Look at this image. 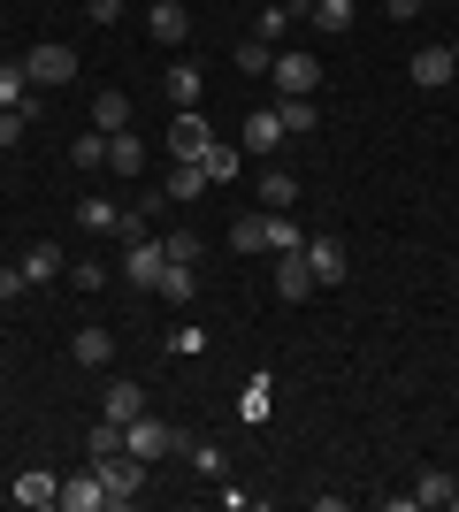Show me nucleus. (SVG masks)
<instances>
[{
	"label": "nucleus",
	"instance_id": "72a5a7b5",
	"mask_svg": "<svg viewBox=\"0 0 459 512\" xmlns=\"http://www.w3.org/2000/svg\"><path fill=\"white\" fill-rule=\"evenodd\" d=\"M23 123H31V100H23V107H0V146H23Z\"/></svg>",
	"mask_w": 459,
	"mask_h": 512
},
{
	"label": "nucleus",
	"instance_id": "a19ab883",
	"mask_svg": "<svg viewBox=\"0 0 459 512\" xmlns=\"http://www.w3.org/2000/svg\"><path fill=\"white\" fill-rule=\"evenodd\" d=\"M452 505H459V490H452Z\"/></svg>",
	"mask_w": 459,
	"mask_h": 512
},
{
	"label": "nucleus",
	"instance_id": "473e14b6",
	"mask_svg": "<svg viewBox=\"0 0 459 512\" xmlns=\"http://www.w3.org/2000/svg\"><path fill=\"white\" fill-rule=\"evenodd\" d=\"M284 130H322V107L314 100H284Z\"/></svg>",
	"mask_w": 459,
	"mask_h": 512
},
{
	"label": "nucleus",
	"instance_id": "f257e3e1",
	"mask_svg": "<svg viewBox=\"0 0 459 512\" xmlns=\"http://www.w3.org/2000/svg\"><path fill=\"white\" fill-rule=\"evenodd\" d=\"M123 451H131V459H169V451H184V428H169V421H153V413H138L131 428H123Z\"/></svg>",
	"mask_w": 459,
	"mask_h": 512
},
{
	"label": "nucleus",
	"instance_id": "39448f33",
	"mask_svg": "<svg viewBox=\"0 0 459 512\" xmlns=\"http://www.w3.org/2000/svg\"><path fill=\"white\" fill-rule=\"evenodd\" d=\"M23 77H31V85H69V77H77V54H69V46H31V54H23Z\"/></svg>",
	"mask_w": 459,
	"mask_h": 512
},
{
	"label": "nucleus",
	"instance_id": "b1692460",
	"mask_svg": "<svg viewBox=\"0 0 459 512\" xmlns=\"http://www.w3.org/2000/svg\"><path fill=\"white\" fill-rule=\"evenodd\" d=\"M169 100L176 107H199V69L192 62H169Z\"/></svg>",
	"mask_w": 459,
	"mask_h": 512
},
{
	"label": "nucleus",
	"instance_id": "58836bf2",
	"mask_svg": "<svg viewBox=\"0 0 459 512\" xmlns=\"http://www.w3.org/2000/svg\"><path fill=\"white\" fill-rule=\"evenodd\" d=\"M452 62H459V39H452Z\"/></svg>",
	"mask_w": 459,
	"mask_h": 512
},
{
	"label": "nucleus",
	"instance_id": "c9c22d12",
	"mask_svg": "<svg viewBox=\"0 0 459 512\" xmlns=\"http://www.w3.org/2000/svg\"><path fill=\"white\" fill-rule=\"evenodd\" d=\"M69 276H77V291H100V283H108V268H100V260H77Z\"/></svg>",
	"mask_w": 459,
	"mask_h": 512
},
{
	"label": "nucleus",
	"instance_id": "0eeeda50",
	"mask_svg": "<svg viewBox=\"0 0 459 512\" xmlns=\"http://www.w3.org/2000/svg\"><path fill=\"white\" fill-rule=\"evenodd\" d=\"M100 482H108V505H131V497H138V482H146V459L115 451V459H100Z\"/></svg>",
	"mask_w": 459,
	"mask_h": 512
},
{
	"label": "nucleus",
	"instance_id": "393cba45",
	"mask_svg": "<svg viewBox=\"0 0 459 512\" xmlns=\"http://www.w3.org/2000/svg\"><path fill=\"white\" fill-rule=\"evenodd\" d=\"M230 253H268V230H261V214L230 222Z\"/></svg>",
	"mask_w": 459,
	"mask_h": 512
},
{
	"label": "nucleus",
	"instance_id": "f8f14e48",
	"mask_svg": "<svg viewBox=\"0 0 459 512\" xmlns=\"http://www.w3.org/2000/svg\"><path fill=\"white\" fill-rule=\"evenodd\" d=\"M100 505H108L100 467H85V474H69V482H62V512H100Z\"/></svg>",
	"mask_w": 459,
	"mask_h": 512
},
{
	"label": "nucleus",
	"instance_id": "1a4fd4ad",
	"mask_svg": "<svg viewBox=\"0 0 459 512\" xmlns=\"http://www.w3.org/2000/svg\"><path fill=\"white\" fill-rule=\"evenodd\" d=\"M306 268H314V283H345V237H306Z\"/></svg>",
	"mask_w": 459,
	"mask_h": 512
},
{
	"label": "nucleus",
	"instance_id": "6ab92c4d",
	"mask_svg": "<svg viewBox=\"0 0 459 512\" xmlns=\"http://www.w3.org/2000/svg\"><path fill=\"white\" fill-rule=\"evenodd\" d=\"M261 207H268V214H291V207H299V184H291L284 169H268V176H261Z\"/></svg>",
	"mask_w": 459,
	"mask_h": 512
},
{
	"label": "nucleus",
	"instance_id": "2eb2a0df",
	"mask_svg": "<svg viewBox=\"0 0 459 512\" xmlns=\"http://www.w3.org/2000/svg\"><path fill=\"white\" fill-rule=\"evenodd\" d=\"M108 169H115V176H138V169H146V146H138V130H108Z\"/></svg>",
	"mask_w": 459,
	"mask_h": 512
},
{
	"label": "nucleus",
	"instance_id": "4468645a",
	"mask_svg": "<svg viewBox=\"0 0 459 512\" xmlns=\"http://www.w3.org/2000/svg\"><path fill=\"white\" fill-rule=\"evenodd\" d=\"M92 130H100V138H108V130H131V92H100V100H92Z\"/></svg>",
	"mask_w": 459,
	"mask_h": 512
},
{
	"label": "nucleus",
	"instance_id": "ea45409f",
	"mask_svg": "<svg viewBox=\"0 0 459 512\" xmlns=\"http://www.w3.org/2000/svg\"><path fill=\"white\" fill-rule=\"evenodd\" d=\"M452 337H459V321H452Z\"/></svg>",
	"mask_w": 459,
	"mask_h": 512
},
{
	"label": "nucleus",
	"instance_id": "aec40b11",
	"mask_svg": "<svg viewBox=\"0 0 459 512\" xmlns=\"http://www.w3.org/2000/svg\"><path fill=\"white\" fill-rule=\"evenodd\" d=\"M62 268H69L62 245H31V253H23V276H31V283H54Z\"/></svg>",
	"mask_w": 459,
	"mask_h": 512
},
{
	"label": "nucleus",
	"instance_id": "a878e982",
	"mask_svg": "<svg viewBox=\"0 0 459 512\" xmlns=\"http://www.w3.org/2000/svg\"><path fill=\"white\" fill-rule=\"evenodd\" d=\"M261 230H268V253H291V245H306L291 214H261Z\"/></svg>",
	"mask_w": 459,
	"mask_h": 512
},
{
	"label": "nucleus",
	"instance_id": "7c9ffc66",
	"mask_svg": "<svg viewBox=\"0 0 459 512\" xmlns=\"http://www.w3.org/2000/svg\"><path fill=\"white\" fill-rule=\"evenodd\" d=\"M69 161H77V169H108V138H100V130H85V138L69 146Z\"/></svg>",
	"mask_w": 459,
	"mask_h": 512
},
{
	"label": "nucleus",
	"instance_id": "9d476101",
	"mask_svg": "<svg viewBox=\"0 0 459 512\" xmlns=\"http://www.w3.org/2000/svg\"><path fill=\"white\" fill-rule=\"evenodd\" d=\"M8 497H16V505H31V512H39V505H62V474H46V467H23V474H16V490H8Z\"/></svg>",
	"mask_w": 459,
	"mask_h": 512
},
{
	"label": "nucleus",
	"instance_id": "4be33fe9",
	"mask_svg": "<svg viewBox=\"0 0 459 512\" xmlns=\"http://www.w3.org/2000/svg\"><path fill=\"white\" fill-rule=\"evenodd\" d=\"M230 62H238L245 77H268V69H276V46H268V39H245L238 54H230Z\"/></svg>",
	"mask_w": 459,
	"mask_h": 512
},
{
	"label": "nucleus",
	"instance_id": "2f4dec72",
	"mask_svg": "<svg viewBox=\"0 0 459 512\" xmlns=\"http://www.w3.org/2000/svg\"><path fill=\"white\" fill-rule=\"evenodd\" d=\"M207 184H238V146H207Z\"/></svg>",
	"mask_w": 459,
	"mask_h": 512
},
{
	"label": "nucleus",
	"instance_id": "7ed1b4c3",
	"mask_svg": "<svg viewBox=\"0 0 459 512\" xmlns=\"http://www.w3.org/2000/svg\"><path fill=\"white\" fill-rule=\"evenodd\" d=\"M161 268H169V253H161V237H123V276L138 283V291H153V283H161Z\"/></svg>",
	"mask_w": 459,
	"mask_h": 512
},
{
	"label": "nucleus",
	"instance_id": "f03ea898",
	"mask_svg": "<svg viewBox=\"0 0 459 512\" xmlns=\"http://www.w3.org/2000/svg\"><path fill=\"white\" fill-rule=\"evenodd\" d=\"M268 77H276V92H284V100H314V85H322V62L291 46V54H276V69H268Z\"/></svg>",
	"mask_w": 459,
	"mask_h": 512
},
{
	"label": "nucleus",
	"instance_id": "9b49d317",
	"mask_svg": "<svg viewBox=\"0 0 459 512\" xmlns=\"http://www.w3.org/2000/svg\"><path fill=\"white\" fill-rule=\"evenodd\" d=\"M77 230L85 237H123V207H115V199H77Z\"/></svg>",
	"mask_w": 459,
	"mask_h": 512
},
{
	"label": "nucleus",
	"instance_id": "dca6fc26",
	"mask_svg": "<svg viewBox=\"0 0 459 512\" xmlns=\"http://www.w3.org/2000/svg\"><path fill=\"white\" fill-rule=\"evenodd\" d=\"M100 413H108V421H123V428H131L138 413H146V390H138V383H108V398H100Z\"/></svg>",
	"mask_w": 459,
	"mask_h": 512
},
{
	"label": "nucleus",
	"instance_id": "a211bd4d",
	"mask_svg": "<svg viewBox=\"0 0 459 512\" xmlns=\"http://www.w3.org/2000/svg\"><path fill=\"white\" fill-rule=\"evenodd\" d=\"M69 352H77L85 367H108V360H115V337H108V329H77V337H69Z\"/></svg>",
	"mask_w": 459,
	"mask_h": 512
},
{
	"label": "nucleus",
	"instance_id": "cd10ccee",
	"mask_svg": "<svg viewBox=\"0 0 459 512\" xmlns=\"http://www.w3.org/2000/svg\"><path fill=\"white\" fill-rule=\"evenodd\" d=\"M452 490H459L452 474H437V467H429V474L414 482V505H452Z\"/></svg>",
	"mask_w": 459,
	"mask_h": 512
},
{
	"label": "nucleus",
	"instance_id": "5701e85b",
	"mask_svg": "<svg viewBox=\"0 0 459 512\" xmlns=\"http://www.w3.org/2000/svg\"><path fill=\"white\" fill-rule=\"evenodd\" d=\"M184 459H192V467L207 474V482H222V474H230V459H222L215 444H199V436H184Z\"/></svg>",
	"mask_w": 459,
	"mask_h": 512
},
{
	"label": "nucleus",
	"instance_id": "f3484780",
	"mask_svg": "<svg viewBox=\"0 0 459 512\" xmlns=\"http://www.w3.org/2000/svg\"><path fill=\"white\" fill-rule=\"evenodd\" d=\"M153 291H161V299H169V306H192V299H199V276H192V268H184V260H169Z\"/></svg>",
	"mask_w": 459,
	"mask_h": 512
},
{
	"label": "nucleus",
	"instance_id": "bb28decb",
	"mask_svg": "<svg viewBox=\"0 0 459 512\" xmlns=\"http://www.w3.org/2000/svg\"><path fill=\"white\" fill-rule=\"evenodd\" d=\"M92 467H100V459H115V451H123V421H108V413H100V428H92Z\"/></svg>",
	"mask_w": 459,
	"mask_h": 512
},
{
	"label": "nucleus",
	"instance_id": "c85d7f7f",
	"mask_svg": "<svg viewBox=\"0 0 459 512\" xmlns=\"http://www.w3.org/2000/svg\"><path fill=\"white\" fill-rule=\"evenodd\" d=\"M161 253H169V260H184V268H192V260L207 253V237H199V230H169V237H161Z\"/></svg>",
	"mask_w": 459,
	"mask_h": 512
},
{
	"label": "nucleus",
	"instance_id": "e433bc0d",
	"mask_svg": "<svg viewBox=\"0 0 459 512\" xmlns=\"http://www.w3.org/2000/svg\"><path fill=\"white\" fill-rule=\"evenodd\" d=\"M284 31H291V8H268V16H261V39L276 46V39H284Z\"/></svg>",
	"mask_w": 459,
	"mask_h": 512
},
{
	"label": "nucleus",
	"instance_id": "423d86ee",
	"mask_svg": "<svg viewBox=\"0 0 459 512\" xmlns=\"http://www.w3.org/2000/svg\"><path fill=\"white\" fill-rule=\"evenodd\" d=\"M276 291H284L291 306H306L322 283H314V268H306V245H291V253H276Z\"/></svg>",
	"mask_w": 459,
	"mask_h": 512
},
{
	"label": "nucleus",
	"instance_id": "4c0bfd02",
	"mask_svg": "<svg viewBox=\"0 0 459 512\" xmlns=\"http://www.w3.org/2000/svg\"><path fill=\"white\" fill-rule=\"evenodd\" d=\"M85 16H92V23H100V31H108V23H115V16H123V0H85Z\"/></svg>",
	"mask_w": 459,
	"mask_h": 512
},
{
	"label": "nucleus",
	"instance_id": "79ce46f5",
	"mask_svg": "<svg viewBox=\"0 0 459 512\" xmlns=\"http://www.w3.org/2000/svg\"><path fill=\"white\" fill-rule=\"evenodd\" d=\"M421 8H429V0H421Z\"/></svg>",
	"mask_w": 459,
	"mask_h": 512
},
{
	"label": "nucleus",
	"instance_id": "f704fd0d",
	"mask_svg": "<svg viewBox=\"0 0 459 512\" xmlns=\"http://www.w3.org/2000/svg\"><path fill=\"white\" fill-rule=\"evenodd\" d=\"M23 291H31V276H23V260H16V268H0V306H16Z\"/></svg>",
	"mask_w": 459,
	"mask_h": 512
},
{
	"label": "nucleus",
	"instance_id": "6e6552de",
	"mask_svg": "<svg viewBox=\"0 0 459 512\" xmlns=\"http://www.w3.org/2000/svg\"><path fill=\"white\" fill-rule=\"evenodd\" d=\"M406 69H414V85H421V92H444V85L459 77L452 46H414V62H406Z\"/></svg>",
	"mask_w": 459,
	"mask_h": 512
},
{
	"label": "nucleus",
	"instance_id": "20e7f679",
	"mask_svg": "<svg viewBox=\"0 0 459 512\" xmlns=\"http://www.w3.org/2000/svg\"><path fill=\"white\" fill-rule=\"evenodd\" d=\"M207 146H215L207 115H199V107H176V123H169V153H176V161H207Z\"/></svg>",
	"mask_w": 459,
	"mask_h": 512
},
{
	"label": "nucleus",
	"instance_id": "c756f323",
	"mask_svg": "<svg viewBox=\"0 0 459 512\" xmlns=\"http://www.w3.org/2000/svg\"><path fill=\"white\" fill-rule=\"evenodd\" d=\"M31 100V77H23V62H0V107H23Z\"/></svg>",
	"mask_w": 459,
	"mask_h": 512
},
{
	"label": "nucleus",
	"instance_id": "412c9836",
	"mask_svg": "<svg viewBox=\"0 0 459 512\" xmlns=\"http://www.w3.org/2000/svg\"><path fill=\"white\" fill-rule=\"evenodd\" d=\"M207 192V161H176L169 169V199H199Z\"/></svg>",
	"mask_w": 459,
	"mask_h": 512
},
{
	"label": "nucleus",
	"instance_id": "ddd939ff",
	"mask_svg": "<svg viewBox=\"0 0 459 512\" xmlns=\"http://www.w3.org/2000/svg\"><path fill=\"white\" fill-rule=\"evenodd\" d=\"M284 146V107H253L245 115V153H276Z\"/></svg>",
	"mask_w": 459,
	"mask_h": 512
}]
</instances>
